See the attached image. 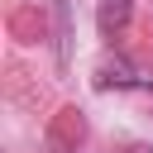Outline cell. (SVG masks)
Returning <instances> with one entry per match:
<instances>
[{
	"instance_id": "obj_1",
	"label": "cell",
	"mask_w": 153,
	"mask_h": 153,
	"mask_svg": "<svg viewBox=\"0 0 153 153\" xmlns=\"http://www.w3.org/2000/svg\"><path fill=\"white\" fill-rule=\"evenodd\" d=\"M96 86H100V91H143L148 76H139L129 62L115 57V62H100V67H96Z\"/></svg>"
},
{
	"instance_id": "obj_2",
	"label": "cell",
	"mask_w": 153,
	"mask_h": 153,
	"mask_svg": "<svg viewBox=\"0 0 153 153\" xmlns=\"http://www.w3.org/2000/svg\"><path fill=\"white\" fill-rule=\"evenodd\" d=\"M129 14H134V0H100V5H96V29H100V38H120L124 24H129Z\"/></svg>"
},
{
	"instance_id": "obj_3",
	"label": "cell",
	"mask_w": 153,
	"mask_h": 153,
	"mask_svg": "<svg viewBox=\"0 0 153 153\" xmlns=\"http://www.w3.org/2000/svg\"><path fill=\"white\" fill-rule=\"evenodd\" d=\"M124 153H153V148H143V143H129V148H124Z\"/></svg>"
}]
</instances>
